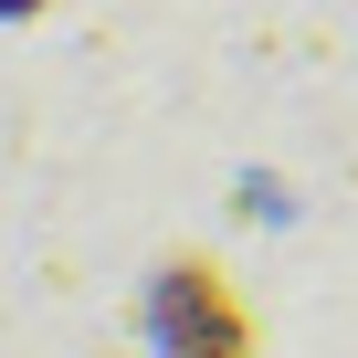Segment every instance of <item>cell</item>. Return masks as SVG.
Masks as SVG:
<instances>
[{
    "instance_id": "1",
    "label": "cell",
    "mask_w": 358,
    "mask_h": 358,
    "mask_svg": "<svg viewBox=\"0 0 358 358\" xmlns=\"http://www.w3.org/2000/svg\"><path fill=\"white\" fill-rule=\"evenodd\" d=\"M148 337L169 358H253V306L222 285V264L169 253L158 285H148Z\"/></svg>"
},
{
    "instance_id": "2",
    "label": "cell",
    "mask_w": 358,
    "mask_h": 358,
    "mask_svg": "<svg viewBox=\"0 0 358 358\" xmlns=\"http://www.w3.org/2000/svg\"><path fill=\"white\" fill-rule=\"evenodd\" d=\"M32 11H43V0H0V22H32Z\"/></svg>"
}]
</instances>
